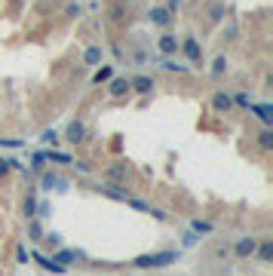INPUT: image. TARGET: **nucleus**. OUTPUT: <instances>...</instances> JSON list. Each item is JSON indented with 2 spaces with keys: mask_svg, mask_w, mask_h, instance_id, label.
<instances>
[{
  "mask_svg": "<svg viewBox=\"0 0 273 276\" xmlns=\"http://www.w3.org/2000/svg\"><path fill=\"white\" fill-rule=\"evenodd\" d=\"M28 236H31L34 243H37V240H43V227H40V221H37V218L28 221Z\"/></svg>",
  "mask_w": 273,
  "mask_h": 276,
  "instance_id": "25",
  "label": "nucleus"
},
{
  "mask_svg": "<svg viewBox=\"0 0 273 276\" xmlns=\"http://www.w3.org/2000/svg\"><path fill=\"white\" fill-rule=\"evenodd\" d=\"M65 13H68L71 19H77V16H83V7H80V4H68V10H65Z\"/></svg>",
  "mask_w": 273,
  "mask_h": 276,
  "instance_id": "31",
  "label": "nucleus"
},
{
  "mask_svg": "<svg viewBox=\"0 0 273 276\" xmlns=\"http://www.w3.org/2000/svg\"><path fill=\"white\" fill-rule=\"evenodd\" d=\"M224 71H227V59H224V56H218V59L212 62V74H224Z\"/></svg>",
  "mask_w": 273,
  "mask_h": 276,
  "instance_id": "30",
  "label": "nucleus"
},
{
  "mask_svg": "<svg viewBox=\"0 0 273 276\" xmlns=\"http://www.w3.org/2000/svg\"><path fill=\"white\" fill-rule=\"evenodd\" d=\"M258 147H261V150H273V129H270V126L261 129V135H258Z\"/></svg>",
  "mask_w": 273,
  "mask_h": 276,
  "instance_id": "19",
  "label": "nucleus"
},
{
  "mask_svg": "<svg viewBox=\"0 0 273 276\" xmlns=\"http://www.w3.org/2000/svg\"><path fill=\"white\" fill-rule=\"evenodd\" d=\"M178 7H181V0H166V10H169V13H172V16H175V13H178Z\"/></svg>",
  "mask_w": 273,
  "mask_h": 276,
  "instance_id": "36",
  "label": "nucleus"
},
{
  "mask_svg": "<svg viewBox=\"0 0 273 276\" xmlns=\"http://www.w3.org/2000/svg\"><path fill=\"white\" fill-rule=\"evenodd\" d=\"M13 169H22V163L10 160V156H0V178H4V175H10Z\"/></svg>",
  "mask_w": 273,
  "mask_h": 276,
  "instance_id": "26",
  "label": "nucleus"
},
{
  "mask_svg": "<svg viewBox=\"0 0 273 276\" xmlns=\"http://www.w3.org/2000/svg\"><path fill=\"white\" fill-rule=\"evenodd\" d=\"M230 101H233V104H240V107H252V104H255V101H252V95H246V92H237Z\"/></svg>",
  "mask_w": 273,
  "mask_h": 276,
  "instance_id": "27",
  "label": "nucleus"
},
{
  "mask_svg": "<svg viewBox=\"0 0 273 276\" xmlns=\"http://www.w3.org/2000/svg\"><path fill=\"white\" fill-rule=\"evenodd\" d=\"M28 258H31V255H28V252L19 246V249H16V261H19V264H28Z\"/></svg>",
  "mask_w": 273,
  "mask_h": 276,
  "instance_id": "34",
  "label": "nucleus"
},
{
  "mask_svg": "<svg viewBox=\"0 0 273 276\" xmlns=\"http://www.w3.org/2000/svg\"><path fill=\"white\" fill-rule=\"evenodd\" d=\"M163 68H166V71H175V74H187V71H190V65H181V62H175V56L163 59Z\"/></svg>",
  "mask_w": 273,
  "mask_h": 276,
  "instance_id": "21",
  "label": "nucleus"
},
{
  "mask_svg": "<svg viewBox=\"0 0 273 276\" xmlns=\"http://www.w3.org/2000/svg\"><path fill=\"white\" fill-rule=\"evenodd\" d=\"M249 111H255V117H258L264 126H273V107L270 104H252Z\"/></svg>",
  "mask_w": 273,
  "mask_h": 276,
  "instance_id": "15",
  "label": "nucleus"
},
{
  "mask_svg": "<svg viewBox=\"0 0 273 276\" xmlns=\"http://www.w3.org/2000/svg\"><path fill=\"white\" fill-rule=\"evenodd\" d=\"M129 92V77H111L107 80V95L111 98H123Z\"/></svg>",
  "mask_w": 273,
  "mask_h": 276,
  "instance_id": "6",
  "label": "nucleus"
},
{
  "mask_svg": "<svg viewBox=\"0 0 273 276\" xmlns=\"http://www.w3.org/2000/svg\"><path fill=\"white\" fill-rule=\"evenodd\" d=\"M77 258H83V255H80V252H71V249H59V252L52 255V261H56V264H62V267H71Z\"/></svg>",
  "mask_w": 273,
  "mask_h": 276,
  "instance_id": "13",
  "label": "nucleus"
},
{
  "mask_svg": "<svg viewBox=\"0 0 273 276\" xmlns=\"http://www.w3.org/2000/svg\"><path fill=\"white\" fill-rule=\"evenodd\" d=\"M46 166H49V163H46V150H37V153L31 156V169H34V172H43Z\"/></svg>",
  "mask_w": 273,
  "mask_h": 276,
  "instance_id": "20",
  "label": "nucleus"
},
{
  "mask_svg": "<svg viewBox=\"0 0 273 276\" xmlns=\"http://www.w3.org/2000/svg\"><path fill=\"white\" fill-rule=\"evenodd\" d=\"M212 107H215L218 114H230V111H233V101H230L227 92H215V95H212Z\"/></svg>",
  "mask_w": 273,
  "mask_h": 276,
  "instance_id": "10",
  "label": "nucleus"
},
{
  "mask_svg": "<svg viewBox=\"0 0 273 276\" xmlns=\"http://www.w3.org/2000/svg\"><path fill=\"white\" fill-rule=\"evenodd\" d=\"M178 43H181V40H178V37H175V34H163V37H160V40H157V46H160V52H163L166 59L178 52Z\"/></svg>",
  "mask_w": 273,
  "mask_h": 276,
  "instance_id": "9",
  "label": "nucleus"
},
{
  "mask_svg": "<svg viewBox=\"0 0 273 276\" xmlns=\"http://www.w3.org/2000/svg\"><path fill=\"white\" fill-rule=\"evenodd\" d=\"M129 89H135L138 95H150V92H153V77H147V74L129 77Z\"/></svg>",
  "mask_w": 273,
  "mask_h": 276,
  "instance_id": "5",
  "label": "nucleus"
},
{
  "mask_svg": "<svg viewBox=\"0 0 273 276\" xmlns=\"http://www.w3.org/2000/svg\"><path fill=\"white\" fill-rule=\"evenodd\" d=\"M114 184H120V181H126V163H114V166H107V172H104Z\"/></svg>",
  "mask_w": 273,
  "mask_h": 276,
  "instance_id": "17",
  "label": "nucleus"
},
{
  "mask_svg": "<svg viewBox=\"0 0 273 276\" xmlns=\"http://www.w3.org/2000/svg\"><path fill=\"white\" fill-rule=\"evenodd\" d=\"M147 16H150V25H157V28H169V25H172V19H175L166 7H150V13H147Z\"/></svg>",
  "mask_w": 273,
  "mask_h": 276,
  "instance_id": "7",
  "label": "nucleus"
},
{
  "mask_svg": "<svg viewBox=\"0 0 273 276\" xmlns=\"http://www.w3.org/2000/svg\"><path fill=\"white\" fill-rule=\"evenodd\" d=\"M22 209H25V218H28V221L37 218V196H34V193L25 196V206H22Z\"/></svg>",
  "mask_w": 273,
  "mask_h": 276,
  "instance_id": "22",
  "label": "nucleus"
},
{
  "mask_svg": "<svg viewBox=\"0 0 273 276\" xmlns=\"http://www.w3.org/2000/svg\"><path fill=\"white\" fill-rule=\"evenodd\" d=\"M65 138H68L71 144H83V141H86V123H83V120H74V123L68 126Z\"/></svg>",
  "mask_w": 273,
  "mask_h": 276,
  "instance_id": "8",
  "label": "nucleus"
},
{
  "mask_svg": "<svg viewBox=\"0 0 273 276\" xmlns=\"http://www.w3.org/2000/svg\"><path fill=\"white\" fill-rule=\"evenodd\" d=\"M95 190L101 196H107V200H117V203H126L129 200V190L123 184H114V181H101V184H95Z\"/></svg>",
  "mask_w": 273,
  "mask_h": 276,
  "instance_id": "3",
  "label": "nucleus"
},
{
  "mask_svg": "<svg viewBox=\"0 0 273 276\" xmlns=\"http://www.w3.org/2000/svg\"><path fill=\"white\" fill-rule=\"evenodd\" d=\"M172 261H178V252H153V255H138L132 261V267H138V270H160V267H169Z\"/></svg>",
  "mask_w": 273,
  "mask_h": 276,
  "instance_id": "1",
  "label": "nucleus"
},
{
  "mask_svg": "<svg viewBox=\"0 0 273 276\" xmlns=\"http://www.w3.org/2000/svg\"><path fill=\"white\" fill-rule=\"evenodd\" d=\"M101 59H104L101 46H89V49H86V56H83V62H86V65H98Z\"/></svg>",
  "mask_w": 273,
  "mask_h": 276,
  "instance_id": "23",
  "label": "nucleus"
},
{
  "mask_svg": "<svg viewBox=\"0 0 273 276\" xmlns=\"http://www.w3.org/2000/svg\"><path fill=\"white\" fill-rule=\"evenodd\" d=\"M0 144L4 147H25V141H19V138H0Z\"/></svg>",
  "mask_w": 273,
  "mask_h": 276,
  "instance_id": "32",
  "label": "nucleus"
},
{
  "mask_svg": "<svg viewBox=\"0 0 273 276\" xmlns=\"http://www.w3.org/2000/svg\"><path fill=\"white\" fill-rule=\"evenodd\" d=\"M190 230H193V233H212V230H215V224H212V221H200V218H193V221H190Z\"/></svg>",
  "mask_w": 273,
  "mask_h": 276,
  "instance_id": "24",
  "label": "nucleus"
},
{
  "mask_svg": "<svg viewBox=\"0 0 273 276\" xmlns=\"http://www.w3.org/2000/svg\"><path fill=\"white\" fill-rule=\"evenodd\" d=\"M178 49L187 56V62H190V65H203V46H200L197 37H184V40L178 43Z\"/></svg>",
  "mask_w": 273,
  "mask_h": 276,
  "instance_id": "2",
  "label": "nucleus"
},
{
  "mask_svg": "<svg viewBox=\"0 0 273 276\" xmlns=\"http://www.w3.org/2000/svg\"><path fill=\"white\" fill-rule=\"evenodd\" d=\"M255 258H258L261 264H270V261H273V240H264V243H258V249H255Z\"/></svg>",
  "mask_w": 273,
  "mask_h": 276,
  "instance_id": "14",
  "label": "nucleus"
},
{
  "mask_svg": "<svg viewBox=\"0 0 273 276\" xmlns=\"http://www.w3.org/2000/svg\"><path fill=\"white\" fill-rule=\"evenodd\" d=\"M49 203H40V206H37V218H49Z\"/></svg>",
  "mask_w": 273,
  "mask_h": 276,
  "instance_id": "33",
  "label": "nucleus"
},
{
  "mask_svg": "<svg viewBox=\"0 0 273 276\" xmlns=\"http://www.w3.org/2000/svg\"><path fill=\"white\" fill-rule=\"evenodd\" d=\"M114 4H132V0H114Z\"/></svg>",
  "mask_w": 273,
  "mask_h": 276,
  "instance_id": "37",
  "label": "nucleus"
},
{
  "mask_svg": "<svg viewBox=\"0 0 273 276\" xmlns=\"http://www.w3.org/2000/svg\"><path fill=\"white\" fill-rule=\"evenodd\" d=\"M111 19H114V22H123V19H126L123 4H114V7H111Z\"/></svg>",
  "mask_w": 273,
  "mask_h": 276,
  "instance_id": "28",
  "label": "nucleus"
},
{
  "mask_svg": "<svg viewBox=\"0 0 273 276\" xmlns=\"http://www.w3.org/2000/svg\"><path fill=\"white\" fill-rule=\"evenodd\" d=\"M40 141H43V144H52V147H56V144H59V132H56V129H46V132L40 135Z\"/></svg>",
  "mask_w": 273,
  "mask_h": 276,
  "instance_id": "29",
  "label": "nucleus"
},
{
  "mask_svg": "<svg viewBox=\"0 0 273 276\" xmlns=\"http://www.w3.org/2000/svg\"><path fill=\"white\" fill-rule=\"evenodd\" d=\"M111 77H114V68H111V65H101V68L92 74V83H95V86H101V83H107V80H111Z\"/></svg>",
  "mask_w": 273,
  "mask_h": 276,
  "instance_id": "18",
  "label": "nucleus"
},
{
  "mask_svg": "<svg viewBox=\"0 0 273 276\" xmlns=\"http://www.w3.org/2000/svg\"><path fill=\"white\" fill-rule=\"evenodd\" d=\"M31 258H34V261H37V264H40V267H43V270H49V273H65V267H62V264H56V261H52V258H46V255H40V252H34V255H31Z\"/></svg>",
  "mask_w": 273,
  "mask_h": 276,
  "instance_id": "16",
  "label": "nucleus"
},
{
  "mask_svg": "<svg viewBox=\"0 0 273 276\" xmlns=\"http://www.w3.org/2000/svg\"><path fill=\"white\" fill-rule=\"evenodd\" d=\"M40 187L43 190H52V187H59V190H65V181L52 172V169H43V178H40Z\"/></svg>",
  "mask_w": 273,
  "mask_h": 276,
  "instance_id": "11",
  "label": "nucleus"
},
{
  "mask_svg": "<svg viewBox=\"0 0 273 276\" xmlns=\"http://www.w3.org/2000/svg\"><path fill=\"white\" fill-rule=\"evenodd\" d=\"M255 249H258V236H240L237 246H233V255L240 261H249V258H255Z\"/></svg>",
  "mask_w": 273,
  "mask_h": 276,
  "instance_id": "4",
  "label": "nucleus"
},
{
  "mask_svg": "<svg viewBox=\"0 0 273 276\" xmlns=\"http://www.w3.org/2000/svg\"><path fill=\"white\" fill-rule=\"evenodd\" d=\"M227 255H230V246H227V243H224V246H218V249H215V258H227Z\"/></svg>",
  "mask_w": 273,
  "mask_h": 276,
  "instance_id": "35",
  "label": "nucleus"
},
{
  "mask_svg": "<svg viewBox=\"0 0 273 276\" xmlns=\"http://www.w3.org/2000/svg\"><path fill=\"white\" fill-rule=\"evenodd\" d=\"M46 163H52V166H71L74 156L65 153V150H46Z\"/></svg>",
  "mask_w": 273,
  "mask_h": 276,
  "instance_id": "12",
  "label": "nucleus"
}]
</instances>
